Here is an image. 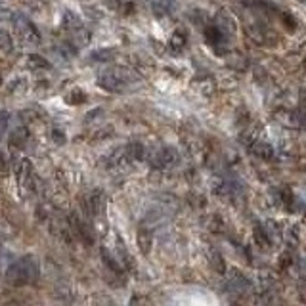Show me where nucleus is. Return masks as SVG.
I'll list each match as a JSON object with an SVG mask.
<instances>
[{
	"mask_svg": "<svg viewBox=\"0 0 306 306\" xmlns=\"http://www.w3.org/2000/svg\"><path fill=\"white\" fill-rule=\"evenodd\" d=\"M8 282L15 285V287H23L33 283L38 278V262L35 257H23L19 258L17 262H13L12 266L8 268L6 274Z\"/></svg>",
	"mask_w": 306,
	"mask_h": 306,
	"instance_id": "1",
	"label": "nucleus"
},
{
	"mask_svg": "<svg viewBox=\"0 0 306 306\" xmlns=\"http://www.w3.org/2000/svg\"><path fill=\"white\" fill-rule=\"evenodd\" d=\"M13 25H15L19 37L23 38L25 42H31V44H38V42H40V35H38L37 27H35V23H31L27 17L19 15V13H15V17H13Z\"/></svg>",
	"mask_w": 306,
	"mask_h": 306,
	"instance_id": "2",
	"label": "nucleus"
},
{
	"mask_svg": "<svg viewBox=\"0 0 306 306\" xmlns=\"http://www.w3.org/2000/svg\"><path fill=\"white\" fill-rule=\"evenodd\" d=\"M27 140H29V130L25 126H17L10 134V147L19 149V147H23L27 144Z\"/></svg>",
	"mask_w": 306,
	"mask_h": 306,
	"instance_id": "3",
	"label": "nucleus"
},
{
	"mask_svg": "<svg viewBox=\"0 0 306 306\" xmlns=\"http://www.w3.org/2000/svg\"><path fill=\"white\" fill-rule=\"evenodd\" d=\"M15 174H17V178H19V182L21 184H27L31 182V174H33V165L29 163L27 159H23L19 165H17V169H15Z\"/></svg>",
	"mask_w": 306,
	"mask_h": 306,
	"instance_id": "4",
	"label": "nucleus"
},
{
	"mask_svg": "<svg viewBox=\"0 0 306 306\" xmlns=\"http://www.w3.org/2000/svg\"><path fill=\"white\" fill-rule=\"evenodd\" d=\"M27 63H29V67L31 69H48L50 63L42 56H38V54H31L29 58H27Z\"/></svg>",
	"mask_w": 306,
	"mask_h": 306,
	"instance_id": "5",
	"label": "nucleus"
},
{
	"mask_svg": "<svg viewBox=\"0 0 306 306\" xmlns=\"http://www.w3.org/2000/svg\"><path fill=\"white\" fill-rule=\"evenodd\" d=\"M0 46L6 50V52L12 50V38H10V35L6 31H0Z\"/></svg>",
	"mask_w": 306,
	"mask_h": 306,
	"instance_id": "6",
	"label": "nucleus"
},
{
	"mask_svg": "<svg viewBox=\"0 0 306 306\" xmlns=\"http://www.w3.org/2000/svg\"><path fill=\"white\" fill-rule=\"evenodd\" d=\"M63 25L65 27H75V25H79V17L71 12H65V15H63Z\"/></svg>",
	"mask_w": 306,
	"mask_h": 306,
	"instance_id": "7",
	"label": "nucleus"
},
{
	"mask_svg": "<svg viewBox=\"0 0 306 306\" xmlns=\"http://www.w3.org/2000/svg\"><path fill=\"white\" fill-rule=\"evenodd\" d=\"M8 121H10V113H8V111H2V113H0V136L4 134V130H6V126H8Z\"/></svg>",
	"mask_w": 306,
	"mask_h": 306,
	"instance_id": "8",
	"label": "nucleus"
},
{
	"mask_svg": "<svg viewBox=\"0 0 306 306\" xmlns=\"http://www.w3.org/2000/svg\"><path fill=\"white\" fill-rule=\"evenodd\" d=\"M67 103H77V102H85V96L81 94V90H73L71 96H67Z\"/></svg>",
	"mask_w": 306,
	"mask_h": 306,
	"instance_id": "9",
	"label": "nucleus"
},
{
	"mask_svg": "<svg viewBox=\"0 0 306 306\" xmlns=\"http://www.w3.org/2000/svg\"><path fill=\"white\" fill-rule=\"evenodd\" d=\"M52 136H54V142H56V144H63V142H65V136H63V132H60V130H54Z\"/></svg>",
	"mask_w": 306,
	"mask_h": 306,
	"instance_id": "10",
	"label": "nucleus"
},
{
	"mask_svg": "<svg viewBox=\"0 0 306 306\" xmlns=\"http://www.w3.org/2000/svg\"><path fill=\"white\" fill-rule=\"evenodd\" d=\"M0 85H2V75H0Z\"/></svg>",
	"mask_w": 306,
	"mask_h": 306,
	"instance_id": "11",
	"label": "nucleus"
}]
</instances>
